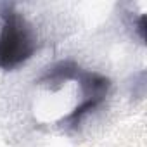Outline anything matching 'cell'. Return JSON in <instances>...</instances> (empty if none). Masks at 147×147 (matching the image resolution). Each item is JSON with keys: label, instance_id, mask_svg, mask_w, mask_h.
Here are the masks:
<instances>
[{"label": "cell", "instance_id": "2", "mask_svg": "<svg viewBox=\"0 0 147 147\" xmlns=\"http://www.w3.org/2000/svg\"><path fill=\"white\" fill-rule=\"evenodd\" d=\"M76 80L80 82L82 90H83V102L66 118V123H69L71 126H78L82 118L87 113L94 111L99 104H102L111 87L109 78L99 75V73H82L80 71Z\"/></svg>", "mask_w": 147, "mask_h": 147}, {"label": "cell", "instance_id": "4", "mask_svg": "<svg viewBox=\"0 0 147 147\" xmlns=\"http://www.w3.org/2000/svg\"><path fill=\"white\" fill-rule=\"evenodd\" d=\"M137 31H138L140 40H145V16H140L138 24H137Z\"/></svg>", "mask_w": 147, "mask_h": 147}, {"label": "cell", "instance_id": "1", "mask_svg": "<svg viewBox=\"0 0 147 147\" xmlns=\"http://www.w3.org/2000/svg\"><path fill=\"white\" fill-rule=\"evenodd\" d=\"M0 69L12 71L35 54V40L24 18L11 4H0Z\"/></svg>", "mask_w": 147, "mask_h": 147}, {"label": "cell", "instance_id": "3", "mask_svg": "<svg viewBox=\"0 0 147 147\" xmlns=\"http://www.w3.org/2000/svg\"><path fill=\"white\" fill-rule=\"evenodd\" d=\"M78 73H80V67L75 62H71V61L59 62V64H55L52 69H49L45 73V75L38 80V83H47L49 87H52V83H55L54 88H57L61 83H64L67 80H76Z\"/></svg>", "mask_w": 147, "mask_h": 147}]
</instances>
